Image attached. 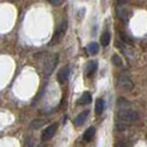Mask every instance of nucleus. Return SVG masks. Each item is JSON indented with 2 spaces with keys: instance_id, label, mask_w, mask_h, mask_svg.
I'll return each instance as SVG.
<instances>
[{
  "instance_id": "1",
  "label": "nucleus",
  "mask_w": 147,
  "mask_h": 147,
  "mask_svg": "<svg viewBox=\"0 0 147 147\" xmlns=\"http://www.w3.org/2000/svg\"><path fill=\"white\" fill-rule=\"evenodd\" d=\"M118 116V121L117 123L119 125V128H122V131L125 128L126 124H129V123H134L138 119V115L135 111L128 110V109H122V110L118 112L117 114Z\"/></svg>"
},
{
  "instance_id": "2",
  "label": "nucleus",
  "mask_w": 147,
  "mask_h": 147,
  "mask_svg": "<svg viewBox=\"0 0 147 147\" xmlns=\"http://www.w3.org/2000/svg\"><path fill=\"white\" fill-rule=\"evenodd\" d=\"M59 62V55L58 54H54L51 57H48L45 61H44V65H43V74L44 76H49L51 75L53 70L57 67V64Z\"/></svg>"
},
{
  "instance_id": "3",
  "label": "nucleus",
  "mask_w": 147,
  "mask_h": 147,
  "mask_svg": "<svg viewBox=\"0 0 147 147\" xmlns=\"http://www.w3.org/2000/svg\"><path fill=\"white\" fill-rule=\"evenodd\" d=\"M66 30H67V21H66V20H63V21L60 23L58 29L55 30V32H54V34H53V38H52L50 44H54V43H57V42H59L60 40L64 37V34L66 33Z\"/></svg>"
},
{
  "instance_id": "4",
  "label": "nucleus",
  "mask_w": 147,
  "mask_h": 147,
  "mask_svg": "<svg viewBox=\"0 0 147 147\" xmlns=\"http://www.w3.org/2000/svg\"><path fill=\"white\" fill-rule=\"evenodd\" d=\"M117 85L122 88V90H124V91H131V90H133V88H134V83H133L132 80H131L128 76H126V75H122V76L118 78Z\"/></svg>"
},
{
  "instance_id": "5",
  "label": "nucleus",
  "mask_w": 147,
  "mask_h": 147,
  "mask_svg": "<svg viewBox=\"0 0 147 147\" xmlns=\"http://www.w3.org/2000/svg\"><path fill=\"white\" fill-rule=\"evenodd\" d=\"M69 75H70V66L65 65L59 70L58 75H57V80L60 84H64L69 79Z\"/></svg>"
},
{
  "instance_id": "6",
  "label": "nucleus",
  "mask_w": 147,
  "mask_h": 147,
  "mask_svg": "<svg viewBox=\"0 0 147 147\" xmlns=\"http://www.w3.org/2000/svg\"><path fill=\"white\" fill-rule=\"evenodd\" d=\"M57 128H58V124H52V125L48 126L42 133V136H41V140L45 142V140H51L52 137L54 136V134L57 133Z\"/></svg>"
},
{
  "instance_id": "7",
  "label": "nucleus",
  "mask_w": 147,
  "mask_h": 147,
  "mask_svg": "<svg viewBox=\"0 0 147 147\" xmlns=\"http://www.w3.org/2000/svg\"><path fill=\"white\" fill-rule=\"evenodd\" d=\"M96 70H97V62L96 61H90L86 67H85V75L88 78L92 76L96 72Z\"/></svg>"
},
{
  "instance_id": "8",
  "label": "nucleus",
  "mask_w": 147,
  "mask_h": 147,
  "mask_svg": "<svg viewBox=\"0 0 147 147\" xmlns=\"http://www.w3.org/2000/svg\"><path fill=\"white\" fill-rule=\"evenodd\" d=\"M116 15H117L118 18L124 22V23H126V22L128 21V17H129V15H128L127 10H125L123 7H121V6H117V7H116Z\"/></svg>"
},
{
  "instance_id": "9",
  "label": "nucleus",
  "mask_w": 147,
  "mask_h": 147,
  "mask_svg": "<svg viewBox=\"0 0 147 147\" xmlns=\"http://www.w3.org/2000/svg\"><path fill=\"white\" fill-rule=\"evenodd\" d=\"M88 114H90V111H83L82 113H80L76 118H75V121H74V124L75 126H81L84 122H85V119L88 118Z\"/></svg>"
},
{
  "instance_id": "10",
  "label": "nucleus",
  "mask_w": 147,
  "mask_h": 147,
  "mask_svg": "<svg viewBox=\"0 0 147 147\" xmlns=\"http://www.w3.org/2000/svg\"><path fill=\"white\" fill-rule=\"evenodd\" d=\"M94 135H95V127L91 126V127H88V129L85 131V133L83 134V140H85V142H90V140L94 137Z\"/></svg>"
},
{
  "instance_id": "11",
  "label": "nucleus",
  "mask_w": 147,
  "mask_h": 147,
  "mask_svg": "<svg viewBox=\"0 0 147 147\" xmlns=\"http://www.w3.org/2000/svg\"><path fill=\"white\" fill-rule=\"evenodd\" d=\"M91 102H92V96H91V94H90L88 92H85V93H83L81 97L79 98L78 104H79V105H84V104H90Z\"/></svg>"
},
{
  "instance_id": "12",
  "label": "nucleus",
  "mask_w": 147,
  "mask_h": 147,
  "mask_svg": "<svg viewBox=\"0 0 147 147\" xmlns=\"http://www.w3.org/2000/svg\"><path fill=\"white\" fill-rule=\"evenodd\" d=\"M98 50H100V47H98V44L96 43V42H92V43H90L88 45V51L91 55H95V54H97Z\"/></svg>"
},
{
  "instance_id": "13",
  "label": "nucleus",
  "mask_w": 147,
  "mask_h": 147,
  "mask_svg": "<svg viewBox=\"0 0 147 147\" xmlns=\"http://www.w3.org/2000/svg\"><path fill=\"white\" fill-rule=\"evenodd\" d=\"M104 106H105V103L102 98H97L95 102V112L96 114H101L104 111Z\"/></svg>"
},
{
  "instance_id": "14",
  "label": "nucleus",
  "mask_w": 147,
  "mask_h": 147,
  "mask_svg": "<svg viewBox=\"0 0 147 147\" xmlns=\"http://www.w3.org/2000/svg\"><path fill=\"white\" fill-rule=\"evenodd\" d=\"M110 41H111V34L109 31H105L103 32V34H102V37H101V43L103 47H107L109 44H110Z\"/></svg>"
},
{
  "instance_id": "15",
  "label": "nucleus",
  "mask_w": 147,
  "mask_h": 147,
  "mask_svg": "<svg viewBox=\"0 0 147 147\" xmlns=\"http://www.w3.org/2000/svg\"><path fill=\"white\" fill-rule=\"evenodd\" d=\"M112 61H113L114 65L118 66V67H123V66H124L123 60H122V58H121L118 54H114V55H113V58H112Z\"/></svg>"
},
{
  "instance_id": "16",
  "label": "nucleus",
  "mask_w": 147,
  "mask_h": 147,
  "mask_svg": "<svg viewBox=\"0 0 147 147\" xmlns=\"http://www.w3.org/2000/svg\"><path fill=\"white\" fill-rule=\"evenodd\" d=\"M119 37H121V40L124 42V43L126 44H132L133 43V41L129 39V38L126 36L125 33H119Z\"/></svg>"
},
{
  "instance_id": "17",
  "label": "nucleus",
  "mask_w": 147,
  "mask_h": 147,
  "mask_svg": "<svg viewBox=\"0 0 147 147\" xmlns=\"http://www.w3.org/2000/svg\"><path fill=\"white\" fill-rule=\"evenodd\" d=\"M50 2H51L52 5H54V6H59V5H61L63 2V0H50Z\"/></svg>"
},
{
  "instance_id": "18",
  "label": "nucleus",
  "mask_w": 147,
  "mask_h": 147,
  "mask_svg": "<svg viewBox=\"0 0 147 147\" xmlns=\"http://www.w3.org/2000/svg\"><path fill=\"white\" fill-rule=\"evenodd\" d=\"M116 1H117L119 5H124V3H126L128 0H116Z\"/></svg>"
}]
</instances>
